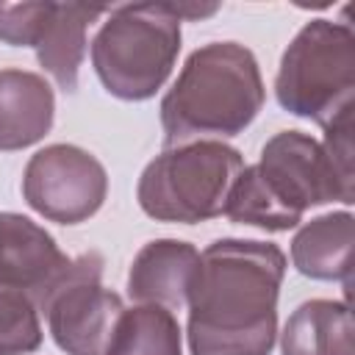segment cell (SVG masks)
<instances>
[{
	"label": "cell",
	"mask_w": 355,
	"mask_h": 355,
	"mask_svg": "<svg viewBox=\"0 0 355 355\" xmlns=\"http://www.w3.org/2000/svg\"><path fill=\"white\" fill-rule=\"evenodd\" d=\"M286 255L269 241L222 239L200 255L189 291L191 355H269Z\"/></svg>",
	"instance_id": "obj_1"
},
{
	"label": "cell",
	"mask_w": 355,
	"mask_h": 355,
	"mask_svg": "<svg viewBox=\"0 0 355 355\" xmlns=\"http://www.w3.org/2000/svg\"><path fill=\"white\" fill-rule=\"evenodd\" d=\"M352 197V180L333 166L319 141L283 130L263 144L258 164L239 172L222 214L239 225L280 233L297 227L308 208L333 200L349 205Z\"/></svg>",
	"instance_id": "obj_2"
},
{
	"label": "cell",
	"mask_w": 355,
	"mask_h": 355,
	"mask_svg": "<svg viewBox=\"0 0 355 355\" xmlns=\"http://www.w3.org/2000/svg\"><path fill=\"white\" fill-rule=\"evenodd\" d=\"M263 97L258 61L244 44H202L186 58L161 100L166 144L180 147L236 136L258 116Z\"/></svg>",
	"instance_id": "obj_3"
},
{
	"label": "cell",
	"mask_w": 355,
	"mask_h": 355,
	"mask_svg": "<svg viewBox=\"0 0 355 355\" xmlns=\"http://www.w3.org/2000/svg\"><path fill=\"white\" fill-rule=\"evenodd\" d=\"M180 53L175 3H133L108 11L92 42V64L105 92L147 100L169 78Z\"/></svg>",
	"instance_id": "obj_4"
},
{
	"label": "cell",
	"mask_w": 355,
	"mask_h": 355,
	"mask_svg": "<svg viewBox=\"0 0 355 355\" xmlns=\"http://www.w3.org/2000/svg\"><path fill=\"white\" fill-rule=\"evenodd\" d=\"M277 103L322 128L355 105V36L349 25L311 19L286 47L275 80Z\"/></svg>",
	"instance_id": "obj_5"
},
{
	"label": "cell",
	"mask_w": 355,
	"mask_h": 355,
	"mask_svg": "<svg viewBox=\"0 0 355 355\" xmlns=\"http://www.w3.org/2000/svg\"><path fill=\"white\" fill-rule=\"evenodd\" d=\"M244 158L222 141L169 147L139 178V205L158 222H205L225 211L227 194Z\"/></svg>",
	"instance_id": "obj_6"
},
{
	"label": "cell",
	"mask_w": 355,
	"mask_h": 355,
	"mask_svg": "<svg viewBox=\"0 0 355 355\" xmlns=\"http://www.w3.org/2000/svg\"><path fill=\"white\" fill-rule=\"evenodd\" d=\"M105 6L89 3H0V39L14 47H33L44 72L75 92L86 55V31Z\"/></svg>",
	"instance_id": "obj_7"
},
{
	"label": "cell",
	"mask_w": 355,
	"mask_h": 355,
	"mask_svg": "<svg viewBox=\"0 0 355 355\" xmlns=\"http://www.w3.org/2000/svg\"><path fill=\"white\" fill-rule=\"evenodd\" d=\"M105 191L108 178L103 164L75 144H50L33 153L22 175L28 205L58 225H78L94 216Z\"/></svg>",
	"instance_id": "obj_8"
},
{
	"label": "cell",
	"mask_w": 355,
	"mask_h": 355,
	"mask_svg": "<svg viewBox=\"0 0 355 355\" xmlns=\"http://www.w3.org/2000/svg\"><path fill=\"white\" fill-rule=\"evenodd\" d=\"M103 258L97 252L75 258L72 275L44 308L50 336L67 355H105L125 311L122 297L100 283Z\"/></svg>",
	"instance_id": "obj_9"
},
{
	"label": "cell",
	"mask_w": 355,
	"mask_h": 355,
	"mask_svg": "<svg viewBox=\"0 0 355 355\" xmlns=\"http://www.w3.org/2000/svg\"><path fill=\"white\" fill-rule=\"evenodd\" d=\"M72 269L75 258L64 255L44 227L22 214L0 211V286L25 291L44 313Z\"/></svg>",
	"instance_id": "obj_10"
},
{
	"label": "cell",
	"mask_w": 355,
	"mask_h": 355,
	"mask_svg": "<svg viewBox=\"0 0 355 355\" xmlns=\"http://www.w3.org/2000/svg\"><path fill=\"white\" fill-rule=\"evenodd\" d=\"M200 269V252L189 241L155 239L139 250L128 272V294L141 305L180 308Z\"/></svg>",
	"instance_id": "obj_11"
},
{
	"label": "cell",
	"mask_w": 355,
	"mask_h": 355,
	"mask_svg": "<svg viewBox=\"0 0 355 355\" xmlns=\"http://www.w3.org/2000/svg\"><path fill=\"white\" fill-rule=\"evenodd\" d=\"M53 111L55 97L42 75L0 69V150H22L44 139Z\"/></svg>",
	"instance_id": "obj_12"
},
{
	"label": "cell",
	"mask_w": 355,
	"mask_h": 355,
	"mask_svg": "<svg viewBox=\"0 0 355 355\" xmlns=\"http://www.w3.org/2000/svg\"><path fill=\"white\" fill-rule=\"evenodd\" d=\"M283 355H355V330L347 302L308 300L280 333Z\"/></svg>",
	"instance_id": "obj_13"
},
{
	"label": "cell",
	"mask_w": 355,
	"mask_h": 355,
	"mask_svg": "<svg viewBox=\"0 0 355 355\" xmlns=\"http://www.w3.org/2000/svg\"><path fill=\"white\" fill-rule=\"evenodd\" d=\"M352 214H324L300 227L291 241L297 272L313 280H344L352 272Z\"/></svg>",
	"instance_id": "obj_14"
},
{
	"label": "cell",
	"mask_w": 355,
	"mask_h": 355,
	"mask_svg": "<svg viewBox=\"0 0 355 355\" xmlns=\"http://www.w3.org/2000/svg\"><path fill=\"white\" fill-rule=\"evenodd\" d=\"M105 355H183L180 324L161 305L125 308Z\"/></svg>",
	"instance_id": "obj_15"
},
{
	"label": "cell",
	"mask_w": 355,
	"mask_h": 355,
	"mask_svg": "<svg viewBox=\"0 0 355 355\" xmlns=\"http://www.w3.org/2000/svg\"><path fill=\"white\" fill-rule=\"evenodd\" d=\"M39 308L25 291L0 286V355H25L39 349Z\"/></svg>",
	"instance_id": "obj_16"
}]
</instances>
